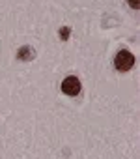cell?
I'll use <instances>...</instances> for the list:
<instances>
[{"mask_svg":"<svg viewBox=\"0 0 140 159\" xmlns=\"http://www.w3.org/2000/svg\"><path fill=\"white\" fill-rule=\"evenodd\" d=\"M114 66H116V69L118 71H129L133 66H134V56H133V52H129V51H120L118 54H116V58H114Z\"/></svg>","mask_w":140,"mask_h":159,"instance_id":"cell-1","label":"cell"},{"mask_svg":"<svg viewBox=\"0 0 140 159\" xmlns=\"http://www.w3.org/2000/svg\"><path fill=\"white\" fill-rule=\"evenodd\" d=\"M62 92L67 96H79L81 94V81L77 77H67L62 83Z\"/></svg>","mask_w":140,"mask_h":159,"instance_id":"cell-2","label":"cell"},{"mask_svg":"<svg viewBox=\"0 0 140 159\" xmlns=\"http://www.w3.org/2000/svg\"><path fill=\"white\" fill-rule=\"evenodd\" d=\"M127 2H129V6H131L133 10H138V8H140V0H127Z\"/></svg>","mask_w":140,"mask_h":159,"instance_id":"cell-3","label":"cell"},{"mask_svg":"<svg viewBox=\"0 0 140 159\" xmlns=\"http://www.w3.org/2000/svg\"><path fill=\"white\" fill-rule=\"evenodd\" d=\"M28 54H30V49H23V51L19 52V56H21V58H26Z\"/></svg>","mask_w":140,"mask_h":159,"instance_id":"cell-4","label":"cell"},{"mask_svg":"<svg viewBox=\"0 0 140 159\" xmlns=\"http://www.w3.org/2000/svg\"><path fill=\"white\" fill-rule=\"evenodd\" d=\"M67 34H69V28H62L60 36H62V38H67Z\"/></svg>","mask_w":140,"mask_h":159,"instance_id":"cell-5","label":"cell"}]
</instances>
